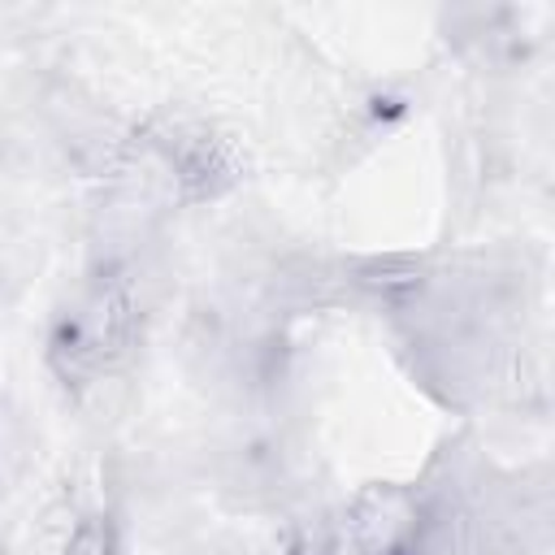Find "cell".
<instances>
[{"label":"cell","mask_w":555,"mask_h":555,"mask_svg":"<svg viewBox=\"0 0 555 555\" xmlns=\"http://www.w3.org/2000/svg\"><path fill=\"white\" fill-rule=\"evenodd\" d=\"M291 555H343V542H338V533H330V529H312V533H304V538L295 542Z\"/></svg>","instance_id":"277c9868"},{"label":"cell","mask_w":555,"mask_h":555,"mask_svg":"<svg viewBox=\"0 0 555 555\" xmlns=\"http://www.w3.org/2000/svg\"><path fill=\"white\" fill-rule=\"evenodd\" d=\"M152 147L160 152V160L169 165V178L186 195H217L238 173L234 147L221 134H212L208 126H199V121H169L152 139Z\"/></svg>","instance_id":"7a4b0ae2"},{"label":"cell","mask_w":555,"mask_h":555,"mask_svg":"<svg viewBox=\"0 0 555 555\" xmlns=\"http://www.w3.org/2000/svg\"><path fill=\"white\" fill-rule=\"evenodd\" d=\"M139 312L126 282H100L87 291L52 334V364L74 382H95L100 373L117 369L134 347Z\"/></svg>","instance_id":"6da1fadb"},{"label":"cell","mask_w":555,"mask_h":555,"mask_svg":"<svg viewBox=\"0 0 555 555\" xmlns=\"http://www.w3.org/2000/svg\"><path fill=\"white\" fill-rule=\"evenodd\" d=\"M104 551H108V542H104V529L95 520L78 525L69 533V542H65V555H104Z\"/></svg>","instance_id":"3957f363"}]
</instances>
